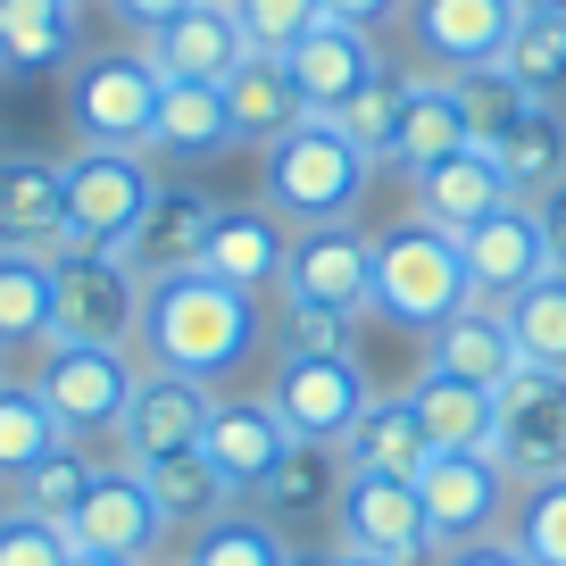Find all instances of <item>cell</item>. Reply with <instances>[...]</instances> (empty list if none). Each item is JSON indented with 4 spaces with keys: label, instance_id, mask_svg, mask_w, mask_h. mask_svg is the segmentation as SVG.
Segmentation results:
<instances>
[{
    "label": "cell",
    "instance_id": "603a6c76",
    "mask_svg": "<svg viewBox=\"0 0 566 566\" xmlns=\"http://www.w3.org/2000/svg\"><path fill=\"white\" fill-rule=\"evenodd\" d=\"M509 192V176H500V159L483 150V142H467V150H450L442 167H424V176H408V209L424 217V226H442V233H467L475 217H492Z\"/></svg>",
    "mask_w": 566,
    "mask_h": 566
},
{
    "label": "cell",
    "instance_id": "11a10c76",
    "mask_svg": "<svg viewBox=\"0 0 566 566\" xmlns=\"http://www.w3.org/2000/svg\"><path fill=\"white\" fill-rule=\"evenodd\" d=\"M159 566H184V558H159Z\"/></svg>",
    "mask_w": 566,
    "mask_h": 566
},
{
    "label": "cell",
    "instance_id": "7dc6e473",
    "mask_svg": "<svg viewBox=\"0 0 566 566\" xmlns=\"http://www.w3.org/2000/svg\"><path fill=\"white\" fill-rule=\"evenodd\" d=\"M433 566H533V558L516 549V533H483V542H459V549H442Z\"/></svg>",
    "mask_w": 566,
    "mask_h": 566
},
{
    "label": "cell",
    "instance_id": "d590c367",
    "mask_svg": "<svg viewBox=\"0 0 566 566\" xmlns=\"http://www.w3.org/2000/svg\"><path fill=\"white\" fill-rule=\"evenodd\" d=\"M59 442H67V433H59L51 400H42V391L25 384V375H9V384H0V483L18 492V483L34 475V467L51 459Z\"/></svg>",
    "mask_w": 566,
    "mask_h": 566
},
{
    "label": "cell",
    "instance_id": "ba28073f",
    "mask_svg": "<svg viewBox=\"0 0 566 566\" xmlns=\"http://www.w3.org/2000/svg\"><path fill=\"white\" fill-rule=\"evenodd\" d=\"M417 500H424V525H433V558H442V549H459V542L509 533L516 475L492 459V450H424Z\"/></svg>",
    "mask_w": 566,
    "mask_h": 566
},
{
    "label": "cell",
    "instance_id": "f1b7e54d",
    "mask_svg": "<svg viewBox=\"0 0 566 566\" xmlns=\"http://www.w3.org/2000/svg\"><path fill=\"white\" fill-rule=\"evenodd\" d=\"M408 408H417V424H424V450H492V433H500V391L433 375V367H417Z\"/></svg>",
    "mask_w": 566,
    "mask_h": 566
},
{
    "label": "cell",
    "instance_id": "681fc988",
    "mask_svg": "<svg viewBox=\"0 0 566 566\" xmlns=\"http://www.w3.org/2000/svg\"><path fill=\"white\" fill-rule=\"evenodd\" d=\"M108 9H117V25H134V42H142V34H159L167 18H184L192 0H108Z\"/></svg>",
    "mask_w": 566,
    "mask_h": 566
},
{
    "label": "cell",
    "instance_id": "4dcf8cb0",
    "mask_svg": "<svg viewBox=\"0 0 566 566\" xmlns=\"http://www.w3.org/2000/svg\"><path fill=\"white\" fill-rule=\"evenodd\" d=\"M342 467L350 475H417L424 467V424L408 408V391H375L358 408V424L342 433Z\"/></svg>",
    "mask_w": 566,
    "mask_h": 566
},
{
    "label": "cell",
    "instance_id": "4316f807",
    "mask_svg": "<svg viewBox=\"0 0 566 566\" xmlns=\"http://www.w3.org/2000/svg\"><path fill=\"white\" fill-rule=\"evenodd\" d=\"M283 67H292V84H301L308 117H334V108L350 101L367 75H384V59H375V34H358V25H334V18H325L317 34L301 42V51L283 59Z\"/></svg>",
    "mask_w": 566,
    "mask_h": 566
},
{
    "label": "cell",
    "instance_id": "f6af8a7d",
    "mask_svg": "<svg viewBox=\"0 0 566 566\" xmlns=\"http://www.w3.org/2000/svg\"><path fill=\"white\" fill-rule=\"evenodd\" d=\"M275 350H358V317H334V308H292L283 301L275 317Z\"/></svg>",
    "mask_w": 566,
    "mask_h": 566
},
{
    "label": "cell",
    "instance_id": "bcb514c9",
    "mask_svg": "<svg viewBox=\"0 0 566 566\" xmlns=\"http://www.w3.org/2000/svg\"><path fill=\"white\" fill-rule=\"evenodd\" d=\"M533 226H542V250H549V266L566 275V176L549 184V192H533Z\"/></svg>",
    "mask_w": 566,
    "mask_h": 566
},
{
    "label": "cell",
    "instance_id": "30bf717a",
    "mask_svg": "<svg viewBox=\"0 0 566 566\" xmlns=\"http://www.w3.org/2000/svg\"><path fill=\"white\" fill-rule=\"evenodd\" d=\"M292 308H334V317H367L375 308V233L358 217L342 226H292V259L275 283Z\"/></svg>",
    "mask_w": 566,
    "mask_h": 566
},
{
    "label": "cell",
    "instance_id": "484cf974",
    "mask_svg": "<svg viewBox=\"0 0 566 566\" xmlns=\"http://www.w3.org/2000/svg\"><path fill=\"white\" fill-rule=\"evenodd\" d=\"M233 108H226V84H167L159 92V117H150V159H184V167H200V159H226L233 150Z\"/></svg>",
    "mask_w": 566,
    "mask_h": 566
},
{
    "label": "cell",
    "instance_id": "d6986e66",
    "mask_svg": "<svg viewBox=\"0 0 566 566\" xmlns=\"http://www.w3.org/2000/svg\"><path fill=\"white\" fill-rule=\"evenodd\" d=\"M226 200H209L200 184H159V200L142 209V226L125 233V266H134L142 283H159V275H192L200 250H209V226Z\"/></svg>",
    "mask_w": 566,
    "mask_h": 566
},
{
    "label": "cell",
    "instance_id": "83f0119b",
    "mask_svg": "<svg viewBox=\"0 0 566 566\" xmlns=\"http://www.w3.org/2000/svg\"><path fill=\"white\" fill-rule=\"evenodd\" d=\"M334 492H342V450H317V442H292L283 467L250 492V509L266 525L301 533V525H334Z\"/></svg>",
    "mask_w": 566,
    "mask_h": 566
},
{
    "label": "cell",
    "instance_id": "3957f363",
    "mask_svg": "<svg viewBox=\"0 0 566 566\" xmlns=\"http://www.w3.org/2000/svg\"><path fill=\"white\" fill-rule=\"evenodd\" d=\"M467 301H475V292H467L459 233L424 226L417 209L375 233V308L367 317H391V325H408V334H433V325L459 317Z\"/></svg>",
    "mask_w": 566,
    "mask_h": 566
},
{
    "label": "cell",
    "instance_id": "f546056e",
    "mask_svg": "<svg viewBox=\"0 0 566 566\" xmlns=\"http://www.w3.org/2000/svg\"><path fill=\"white\" fill-rule=\"evenodd\" d=\"M59 342V283L51 250H0V358Z\"/></svg>",
    "mask_w": 566,
    "mask_h": 566
},
{
    "label": "cell",
    "instance_id": "c3c4849f",
    "mask_svg": "<svg viewBox=\"0 0 566 566\" xmlns=\"http://www.w3.org/2000/svg\"><path fill=\"white\" fill-rule=\"evenodd\" d=\"M325 18H334V25H358V34H375V25L408 18V0H325Z\"/></svg>",
    "mask_w": 566,
    "mask_h": 566
},
{
    "label": "cell",
    "instance_id": "ee69618b",
    "mask_svg": "<svg viewBox=\"0 0 566 566\" xmlns=\"http://www.w3.org/2000/svg\"><path fill=\"white\" fill-rule=\"evenodd\" d=\"M67 558H75L67 525L18 509V500H0V566H67Z\"/></svg>",
    "mask_w": 566,
    "mask_h": 566
},
{
    "label": "cell",
    "instance_id": "8992f818",
    "mask_svg": "<svg viewBox=\"0 0 566 566\" xmlns=\"http://www.w3.org/2000/svg\"><path fill=\"white\" fill-rule=\"evenodd\" d=\"M259 391L283 417V433H292V442H317V450H342V433L358 424V408L375 400L358 350H275V367H266Z\"/></svg>",
    "mask_w": 566,
    "mask_h": 566
},
{
    "label": "cell",
    "instance_id": "52a82bcc",
    "mask_svg": "<svg viewBox=\"0 0 566 566\" xmlns=\"http://www.w3.org/2000/svg\"><path fill=\"white\" fill-rule=\"evenodd\" d=\"M51 283H59V342L134 350V334H142V292H150V283L125 266V250L59 242V250H51Z\"/></svg>",
    "mask_w": 566,
    "mask_h": 566
},
{
    "label": "cell",
    "instance_id": "9f6ffc18",
    "mask_svg": "<svg viewBox=\"0 0 566 566\" xmlns=\"http://www.w3.org/2000/svg\"><path fill=\"white\" fill-rule=\"evenodd\" d=\"M75 9H84V0H75Z\"/></svg>",
    "mask_w": 566,
    "mask_h": 566
},
{
    "label": "cell",
    "instance_id": "e575fe53",
    "mask_svg": "<svg viewBox=\"0 0 566 566\" xmlns=\"http://www.w3.org/2000/svg\"><path fill=\"white\" fill-rule=\"evenodd\" d=\"M292 558H301V542H292L283 525H266L250 500L184 542V566H292Z\"/></svg>",
    "mask_w": 566,
    "mask_h": 566
},
{
    "label": "cell",
    "instance_id": "f35d334b",
    "mask_svg": "<svg viewBox=\"0 0 566 566\" xmlns=\"http://www.w3.org/2000/svg\"><path fill=\"white\" fill-rule=\"evenodd\" d=\"M500 67H509L533 101H566V18H516Z\"/></svg>",
    "mask_w": 566,
    "mask_h": 566
},
{
    "label": "cell",
    "instance_id": "b9f144b4",
    "mask_svg": "<svg viewBox=\"0 0 566 566\" xmlns=\"http://www.w3.org/2000/svg\"><path fill=\"white\" fill-rule=\"evenodd\" d=\"M233 18H242V42L259 59H292L325 25V0H233Z\"/></svg>",
    "mask_w": 566,
    "mask_h": 566
},
{
    "label": "cell",
    "instance_id": "ac0fdd59",
    "mask_svg": "<svg viewBox=\"0 0 566 566\" xmlns=\"http://www.w3.org/2000/svg\"><path fill=\"white\" fill-rule=\"evenodd\" d=\"M283 259H292V226H283L266 200H233V209H217L209 226V250H200V275L233 283V292H250V301H266L283 283Z\"/></svg>",
    "mask_w": 566,
    "mask_h": 566
},
{
    "label": "cell",
    "instance_id": "ab89813d",
    "mask_svg": "<svg viewBox=\"0 0 566 566\" xmlns=\"http://www.w3.org/2000/svg\"><path fill=\"white\" fill-rule=\"evenodd\" d=\"M450 84H459L467 134H475L483 150H492V142H500V134H509V125H516V117H525V108H533V92L516 84V75L500 67V59H492V67H467V75H450Z\"/></svg>",
    "mask_w": 566,
    "mask_h": 566
},
{
    "label": "cell",
    "instance_id": "836d02e7",
    "mask_svg": "<svg viewBox=\"0 0 566 566\" xmlns=\"http://www.w3.org/2000/svg\"><path fill=\"white\" fill-rule=\"evenodd\" d=\"M142 483H150V500H159V516H167V533H184L192 542L200 525H217L226 509H242L233 500V483L217 475L200 450H184V459H159V467H142Z\"/></svg>",
    "mask_w": 566,
    "mask_h": 566
},
{
    "label": "cell",
    "instance_id": "5b68a950",
    "mask_svg": "<svg viewBox=\"0 0 566 566\" xmlns=\"http://www.w3.org/2000/svg\"><path fill=\"white\" fill-rule=\"evenodd\" d=\"M167 75L150 67V51H84L67 67V125L84 150H142L150 117H159Z\"/></svg>",
    "mask_w": 566,
    "mask_h": 566
},
{
    "label": "cell",
    "instance_id": "60d3db41",
    "mask_svg": "<svg viewBox=\"0 0 566 566\" xmlns=\"http://www.w3.org/2000/svg\"><path fill=\"white\" fill-rule=\"evenodd\" d=\"M509 533H516V549H525L533 566H566V475L525 483L516 509H509Z\"/></svg>",
    "mask_w": 566,
    "mask_h": 566
},
{
    "label": "cell",
    "instance_id": "7a4b0ae2",
    "mask_svg": "<svg viewBox=\"0 0 566 566\" xmlns=\"http://www.w3.org/2000/svg\"><path fill=\"white\" fill-rule=\"evenodd\" d=\"M367 184H375V159L334 117H301L283 142L259 150V200L283 226H342V217L367 209Z\"/></svg>",
    "mask_w": 566,
    "mask_h": 566
},
{
    "label": "cell",
    "instance_id": "6da1fadb",
    "mask_svg": "<svg viewBox=\"0 0 566 566\" xmlns=\"http://www.w3.org/2000/svg\"><path fill=\"white\" fill-rule=\"evenodd\" d=\"M266 342V308L250 292L217 275H159L142 292V334L134 358L142 367H167V375H192V384H233L250 367V350Z\"/></svg>",
    "mask_w": 566,
    "mask_h": 566
},
{
    "label": "cell",
    "instance_id": "7402d4cb",
    "mask_svg": "<svg viewBox=\"0 0 566 566\" xmlns=\"http://www.w3.org/2000/svg\"><path fill=\"white\" fill-rule=\"evenodd\" d=\"M467 108H459V84L450 75H408L400 92V117H391V142H384V167L400 176H424V167H442L450 150H467Z\"/></svg>",
    "mask_w": 566,
    "mask_h": 566
},
{
    "label": "cell",
    "instance_id": "44dd1931",
    "mask_svg": "<svg viewBox=\"0 0 566 566\" xmlns=\"http://www.w3.org/2000/svg\"><path fill=\"white\" fill-rule=\"evenodd\" d=\"M67 242V167L42 150H0V250Z\"/></svg>",
    "mask_w": 566,
    "mask_h": 566
},
{
    "label": "cell",
    "instance_id": "db71d44e",
    "mask_svg": "<svg viewBox=\"0 0 566 566\" xmlns=\"http://www.w3.org/2000/svg\"><path fill=\"white\" fill-rule=\"evenodd\" d=\"M0 384H9V358H0Z\"/></svg>",
    "mask_w": 566,
    "mask_h": 566
},
{
    "label": "cell",
    "instance_id": "f907efd6",
    "mask_svg": "<svg viewBox=\"0 0 566 566\" xmlns=\"http://www.w3.org/2000/svg\"><path fill=\"white\" fill-rule=\"evenodd\" d=\"M516 18H566V0H516Z\"/></svg>",
    "mask_w": 566,
    "mask_h": 566
},
{
    "label": "cell",
    "instance_id": "f5cc1de1",
    "mask_svg": "<svg viewBox=\"0 0 566 566\" xmlns=\"http://www.w3.org/2000/svg\"><path fill=\"white\" fill-rule=\"evenodd\" d=\"M67 566H134V558H101V549H75Z\"/></svg>",
    "mask_w": 566,
    "mask_h": 566
},
{
    "label": "cell",
    "instance_id": "816d5d0a",
    "mask_svg": "<svg viewBox=\"0 0 566 566\" xmlns=\"http://www.w3.org/2000/svg\"><path fill=\"white\" fill-rule=\"evenodd\" d=\"M325 566H391V558H358V549H325Z\"/></svg>",
    "mask_w": 566,
    "mask_h": 566
},
{
    "label": "cell",
    "instance_id": "74e56055",
    "mask_svg": "<svg viewBox=\"0 0 566 566\" xmlns=\"http://www.w3.org/2000/svg\"><path fill=\"white\" fill-rule=\"evenodd\" d=\"M101 467H108L101 450L59 442V450H51V459H42V467H34V475H25L9 500H18V509H34V516H51V525H67V516H75V500L92 492V475H101Z\"/></svg>",
    "mask_w": 566,
    "mask_h": 566
},
{
    "label": "cell",
    "instance_id": "d4e9b609",
    "mask_svg": "<svg viewBox=\"0 0 566 566\" xmlns=\"http://www.w3.org/2000/svg\"><path fill=\"white\" fill-rule=\"evenodd\" d=\"M84 59L75 0H0V75H59Z\"/></svg>",
    "mask_w": 566,
    "mask_h": 566
},
{
    "label": "cell",
    "instance_id": "8d00e7d4",
    "mask_svg": "<svg viewBox=\"0 0 566 566\" xmlns=\"http://www.w3.org/2000/svg\"><path fill=\"white\" fill-rule=\"evenodd\" d=\"M509 334H516V358H525V367L566 375V275L558 266L509 301Z\"/></svg>",
    "mask_w": 566,
    "mask_h": 566
},
{
    "label": "cell",
    "instance_id": "8fae6325",
    "mask_svg": "<svg viewBox=\"0 0 566 566\" xmlns=\"http://www.w3.org/2000/svg\"><path fill=\"white\" fill-rule=\"evenodd\" d=\"M334 549L391 558V566H433V525H424L417 475H350V467H342V492H334Z\"/></svg>",
    "mask_w": 566,
    "mask_h": 566
},
{
    "label": "cell",
    "instance_id": "2e32d148",
    "mask_svg": "<svg viewBox=\"0 0 566 566\" xmlns=\"http://www.w3.org/2000/svg\"><path fill=\"white\" fill-rule=\"evenodd\" d=\"M509 25H516V0H408V42L433 75L492 67L509 51Z\"/></svg>",
    "mask_w": 566,
    "mask_h": 566
},
{
    "label": "cell",
    "instance_id": "9c48e42d",
    "mask_svg": "<svg viewBox=\"0 0 566 566\" xmlns=\"http://www.w3.org/2000/svg\"><path fill=\"white\" fill-rule=\"evenodd\" d=\"M59 167H67V242L125 250V233L142 226V209L159 200L150 150H84V142H75Z\"/></svg>",
    "mask_w": 566,
    "mask_h": 566
},
{
    "label": "cell",
    "instance_id": "9a60e30c",
    "mask_svg": "<svg viewBox=\"0 0 566 566\" xmlns=\"http://www.w3.org/2000/svg\"><path fill=\"white\" fill-rule=\"evenodd\" d=\"M459 259H467V292L492 308H509L525 283L549 275V250H542V226H533V200H500L492 217L459 233Z\"/></svg>",
    "mask_w": 566,
    "mask_h": 566
},
{
    "label": "cell",
    "instance_id": "4fadbf2b",
    "mask_svg": "<svg viewBox=\"0 0 566 566\" xmlns=\"http://www.w3.org/2000/svg\"><path fill=\"white\" fill-rule=\"evenodd\" d=\"M492 459L525 483H549L566 475V375L549 367H516L500 384V433H492Z\"/></svg>",
    "mask_w": 566,
    "mask_h": 566
},
{
    "label": "cell",
    "instance_id": "5bb4252c",
    "mask_svg": "<svg viewBox=\"0 0 566 566\" xmlns=\"http://www.w3.org/2000/svg\"><path fill=\"white\" fill-rule=\"evenodd\" d=\"M209 408H217V384H192V375H167V367H142L134 400H125V424H117V459H125V467H159V459L200 450Z\"/></svg>",
    "mask_w": 566,
    "mask_h": 566
},
{
    "label": "cell",
    "instance_id": "d6a6232c",
    "mask_svg": "<svg viewBox=\"0 0 566 566\" xmlns=\"http://www.w3.org/2000/svg\"><path fill=\"white\" fill-rule=\"evenodd\" d=\"M492 159H500V176H509L516 200L549 192V184L566 176V108H558V101H533L525 117L492 142Z\"/></svg>",
    "mask_w": 566,
    "mask_h": 566
},
{
    "label": "cell",
    "instance_id": "7bdbcfd3",
    "mask_svg": "<svg viewBox=\"0 0 566 566\" xmlns=\"http://www.w3.org/2000/svg\"><path fill=\"white\" fill-rule=\"evenodd\" d=\"M400 92H408V75L400 67H384V75H367V84L350 92V101L334 108V125L367 150L375 167H384V142H391V117H400Z\"/></svg>",
    "mask_w": 566,
    "mask_h": 566
},
{
    "label": "cell",
    "instance_id": "7c38bea8",
    "mask_svg": "<svg viewBox=\"0 0 566 566\" xmlns=\"http://www.w3.org/2000/svg\"><path fill=\"white\" fill-rule=\"evenodd\" d=\"M67 542H75V549H101V558L159 566L176 533H167V516H159V500H150V483H142V467L108 459L101 475H92V492L75 500V516H67Z\"/></svg>",
    "mask_w": 566,
    "mask_h": 566
},
{
    "label": "cell",
    "instance_id": "cb8c5ba5",
    "mask_svg": "<svg viewBox=\"0 0 566 566\" xmlns=\"http://www.w3.org/2000/svg\"><path fill=\"white\" fill-rule=\"evenodd\" d=\"M424 367H433V375H459V384L500 391L516 367H525V358H516V334H509V308L467 301L459 317H442L433 334H424Z\"/></svg>",
    "mask_w": 566,
    "mask_h": 566
},
{
    "label": "cell",
    "instance_id": "1f68e13d",
    "mask_svg": "<svg viewBox=\"0 0 566 566\" xmlns=\"http://www.w3.org/2000/svg\"><path fill=\"white\" fill-rule=\"evenodd\" d=\"M226 108H233V134H242L250 150L283 142L292 125L308 117V101H301V84H292V67H283V59H259V51H250L242 67L226 75Z\"/></svg>",
    "mask_w": 566,
    "mask_h": 566
},
{
    "label": "cell",
    "instance_id": "277c9868",
    "mask_svg": "<svg viewBox=\"0 0 566 566\" xmlns=\"http://www.w3.org/2000/svg\"><path fill=\"white\" fill-rule=\"evenodd\" d=\"M25 384L51 400V417H59L67 442L117 459V424H125L134 384H142V358L134 350H101V342H51V350H34V375H25Z\"/></svg>",
    "mask_w": 566,
    "mask_h": 566
},
{
    "label": "cell",
    "instance_id": "ffe728a7",
    "mask_svg": "<svg viewBox=\"0 0 566 566\" xmlns=\"http://www.w3.org/2000/svg\"><path fill=\"white\" fill-rule=\"evenodd\" d=\"M142 51H150V67H159L167 84H226V75L250 59V42H242L233 0H192V9L167 18L159 34H142Z\"/></svg>",
    "mask_w": 566,
    "mask_h": 566
},
{
    "label": "cell",
    "instance_id": "e0dca14e",
    "mask_svg": "<svg viewBox=\"0 0 566 566\" xmlns=\"http://www.w3.org/2000/svg\"><path fill=\"white\" fill-rule=\"evenodd\" d=\"M283 450H292V433H283V417L266 408V391H217L209 433H200V459L233 483V500L259 492V483L283 467Z\"/></svg>",
    "mask_w": 566,
    "mask_h": 566
}]
</instances>
